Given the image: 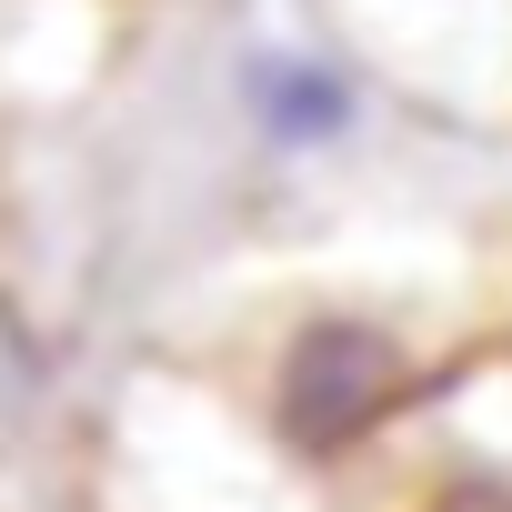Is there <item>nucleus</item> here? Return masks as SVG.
<instances>
[{"label":"nucleus","instance_id":"f257e3e1","mask_svg":"<svg viewBox=\"0 0 512 512\" xmlns=\"http://www.w3.org/2000/svg\"><path fill=\"white\" fill-rule=\"evenodd\" d=\"M101 512H382L362 472H302L201 372H131L111 402Z\"/></svg>","mask_w":512,"mask_h":512},{"label":"nucleus","instance_id":"f03ea898","mask_svg":"<svg viewBox=\"0 0 512 512\" xmlns=\"http://www.w3.org/2000/svg\"><path fill=\"white\" fill-rule=\"evenodd\" d=\"M422 392V352L402 312L382 302H312L272 332L262 382H251V422H262L302 472H362L392 422Z\"/></svg>","mask_w":512,"mask_h":512},{"label":"nucleus","instance_id":"7ed1b4c3","mask_svg":"<svg viewBox=\"0 0 512 512\" xmlns=\"http://www.w3.org/2000/svg\"><path fill=\"white\" fill-rule=\"evenodd\" d=\"M322 21L362 91H402L472 141H512V0H322Z\"/></svg>","mask_w":512,"mask_h":512},{"label":"nucleus","instance_id":"20e7f679","mask_svg":"<svg viewBox=\"0 0 512 512\" xmlns=\"http://www.w3.org/2000/svg\"><path fill=\"white\" fill-rule=\"evenodd\" d=\"M231 111H241L262 161L322 171V161H342L362 141L372 91H362V71L332 41H241L231 51Z\"/></svg>","mask_w":512,"mask_h":512}]
</instances>
